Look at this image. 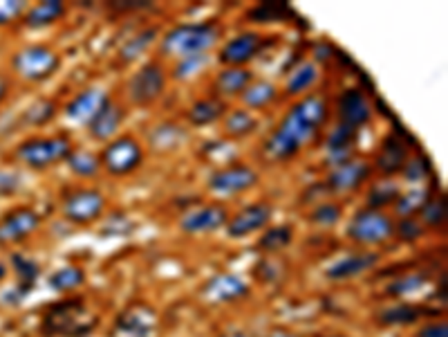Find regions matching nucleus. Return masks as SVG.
<instances>
[{
	"instance_id": "cd10ccee",
	"label": "nucleus",
	"mask_w": 448,
	"mask_h": 337,
	"mask_svg": "<svg viewBox=\"0 0 448 337\" xmlns=\"http://www.w3.org/2000/svg\"><path fill=\"white\" fill-rule=\"evenodd\" d=\"M296 16H298L296 9H293L289 3H274V0H269V3H258L247 11V20L255 23V25L285 23V20H293Z\"/></svg>"
},
{
	"instance_id": "603ef678",
	"label": "nucleus",
	"mask_w": 448,
	"mask_h": 337,
	"mask_svg": "<svg viewBox=\"0 0 448 337\" xmlns=\"http://www.w3.org/2000/svg\"><path fill=\"white\" fill-rule=\"evenodd\" d=\"M150 3H117V5H108V9L117 11V14H123V11H139V9H148Z\"/></svg>"
},
{
	"instance_id": "7ed1b4c3",
	"label": "nucleus",
	"mask_w": 448,
	"mask_h": 337,
	"mask_svg": "<svg viewBox=\"0 0 448 337\" xmlns=\"http://www.w3.org/2000/svg\"><path fill=\"white\" fill-rule=\"evenodd\" d=\"M97 321V315L85 308L83 299L70 297L45 310L41 331L47 337H87L95 331Z\"/></svg>"
},
{
	"instance_id": "13d9d810",
	"label": "nucleus",
	"mask_w": 448,
	"mask_h": 337,
	"mask_svg": "<svg viewBox=\"0 0 448 337\" xmlns=\"http://www.w3.org/2000/svg\"><path fill=\"white\" fill-rule=\"evenodd\" d=\"M327 337H348V335H327Z\"/></svg>"
},
{
	"instance_id": "c756f323",
	"label": "nucleus",
	"mask_w": 448,
	"mask_h": 337,
	"mask_svg": "<svg viewBox=\"0 0 448 337\" xmlns=\"http://www.w3.org/2000/svg\"><path fill=\"white\" fill-rule=\"evenodd\" d=\"M421 315H424V310L404 302V304L381 308L379 315H377V321L381 324V326H411V324L419 321Z\"/></svg>"
},
{
	"instance_id": "0eeeda50",
	"label": "nucleus",
	"mask_w": 448,
	"mask_h": 337,
	"mask_svg": "<svg viewBox=\"0 0 448 337\" xmlns=\"http://www.w3.org/2000/svg\"><path fill=\"white\" fill-rule=\"evenodd\" d=\"M11 66L25 81H47L61 68V57L47 45H28L18 49Z\"/></svg>"
},
{
	"instance_id": "f03ea898",
	"label": "nucleus",
	"mask_w": 448,
	"mask_h": 337,
	"mask_svg": "<svg viewBox=\"0 0 448 337\" xmlns=\"http://www.w3.org/2000/svg\"><path fill=\"white\" fill-rule=\"evenodd\" d=\"M222 39V25L217 20L202 23H179L164 34L159 49L164 57L171 59H190L207 57Z\"/></svg>"
},
{
	"instance_id": "49530a36",
	"label": "nucleus",
	"mask_w": 448,
	"mask_h": 337,
	"mask_svg": "<svg viewBox=\"0 0 448 337\" xmlns=\"http://www.w3.org/2000/svg\"><path fill=\"white\" fill-rule=\"evenodd\" d=\"M209 64V57H190V59H182L175 68V79H188L193 77L195 72H200L204 66Z\"/></svg>"
},
{
	"instance_id": "9d476101",
	"label": "nucleus",
	"mask_w": 448,
	"mask_h": 337,
	"mask_svg": "<svg viewBox=\"0 0 448 337\" xmlns=\"http://www.w3.org/2000/svg\"><path fill=\"white\" fill-rule=\"evenodd\" d=\"M258 182L260 176L253 167L245 165V162H234V165L215 169L207 180V187L215 196H236L253 189Z\"/></svg>"
},
{
	"instance_id": "a18cd8bd",
	"label": "nucleus",
	"mask_w": 448,
	"mask_h": 337,
	"mask_svg": "<svg viewBox=\"0 0 448 337\" xmlns=\"http://www.w3.org/2000/svg\"><path fill=\"white\" fill-rule=\"evenodd\" d=\"M424 225L419 223L417 216L413 218H399V223H394V236L404 243H415L424 236Z\"/></svg>"
},
{
	"instance_id": "c9c22d12",
	"label": "nucleus",
	"mask_w": 448,
	"mask_h": 337,
	"mask_svg": "<svg viewBox=\"0 0 448 337\" xmlns=\"http://www.w3.org/2000/svg\"><path fill=\"white\" fill-rule=\"evenodd\" d=\"M430 281V272L428 270H419V272H408L404 277L394 279L392 283L386 285V295L390 297H408L415 295L421 288H426Z\"/></svg>"
},
{
	"instance_id": "4468645a",
	"label": "nucleus",
	"mask_w": 448,
	"mask_h": 337,
	"mask_svg": "<svg viewBox=\"0 0 448 337\" xmlns=\"http://www.w3.org/2000/svg\"><path fill=\"white\" fill-rule=\"evenodd\" d=\"M157 329V313L146 304L126 308L114 321L110 337H152Z\"/></svg>"
},
{
	"instance_id": "423d86ee",
	"label": "nucleus",
	"mask_w": 448,
	"mask_h": 337,
	"mask_svg": "<svg viewBox=\"0 0 448 337\" xmlns=\"http://www.w3.org/2000/svg\"><path fill=\"white\" fill-rule=\"evenodd\" d=\"M101 169H106L110 176H131L144 162V146L133 135H117L110 140L99 155Z\"/></svg>"
},
{
	"instance_id": "a19ab883",
	"label": "nucleus",
	"mask_w": 448,
	"mask_h": 337,
	"mask_svg": "<svg viewBox=\"0 0 448 337\" xmlns=\"http://www.w3.org/2000/svg\"><path fill=\"white\" fill-rule=\"evenodd\" d=\"M155 39H157V28H146L139 34H135L133 39H128L121 45V49H119L121 61H123V64H131V61H135L139 54H144Z\"/></svg>"
},
{
	"instance_id": "3c124183",
	"label": "nucleus",
	"mask_w": 448,
	"mask_h": 337,
	"mask_svg": "<svg viewBox=\"0 0 448 337\" xmlns=\"http://www.w3.org/2000/svg\"><path fill=\"white\" fill-rule=\"evenodd\" d=\"M20 187V178L16 173H9V171H0V194H14Z\"/></svg>"
},
{
	"instance_id": "20e7f679",
	"label": "nucleus",
	"mask_w": 448,
	"mask_h": 337,
	"mask_svg": "<svg viewBox=\"0 0 448 337\" xmlns=\"http://www.w3.org/2000/svg\"><path fill=\"white\" fill-rule=\"evenodd\" d=\"M72 148H74L72 140L66 133H59L52 137H30V140H25L16 148V158L30 169L43 171L56 165V162L68 160Z\"/></svg>"
},
{
	"instance_id": "8fccbe9b",
	"label": "nucleus",
	"mask_w": 448,
	"mask_h": 337,
	"mask_svg": "<svg viewBox=\"0 0 448 337\" xmlns=\"http://www.w3.org/2000/svg\"><path fill=\"white\" fill-rule=\"evenodd\" d=\"M415 337H448V324L446 321H430V324H424Z\"/></svg>"
},
{
	"instance_id": "c03bdc74",
	"label": "nucleus",
	"mask_w": 448,
	"mask_h": 337,
	"mask_svg": "<svg viewBox=\"0 0 448 337\" xmlns=\"http://www.w3.org/2000/svg\"><path fill=\"white\" fill-rule=\"evenodd\" d=\"M54 115H56V104L52 99H38L30 108H25L23 119L32 124V126H43V124L52 122Z\"/></svg>"
},
{
	"instance_id": "6e6552de",
	"label": "nucleus",
	"mask_w": 448,
	"mask_h": 337,
	"mask_svg": "<svg viewBox=\"0 0 448 337\" xmlns=\"http://www.w3.org/2000/svg\"><path fill=\"white\" fill-rule=\"evenodd\" d=\"M63 216L74 225H90L106 211V196L95 187H76L63 196Z\"/></svg>"
},
{
	"instance_id": "7c9ffc66",
	"label": "nucleus",
	"mask_w": 448,
	"mask_h": 337,
	"mask_svg": "<svg viewBox=\"0 0 448 337\" xmlns=\"http://www.w3.org/2000/svg\"><path fill=\"white\" fill-rule=\"evenodd\" d=\"M430 187L421 184V187H413V189H408L404 194H399V198L394 201V214L399 218H413L417 216L421 207L426 205V201L430 198Z\"/></svg>"
},
{
	"instance_id": "4d7b16f0",
	"label": "nucleus",
	"mask_w": 448,
	"mask_h": 337,
	"mask_svg": "<svg viewBox=\"0 0 448 337\" xmlns=\"http://www.w3.org/2000/svg\"><path fill=\"white\" fill-rule=\"evenodd\" d=\"M7 277V268H5V264H0V281H3Z\"/></svg>"
},
{
	"instance_id": "bb28decb",
	"label": "nucleus",
	"mask_w": 448,
	"mask_h": 337,
	"mask_svg": "<svg viewBox=\"0 0 448 337\" xmlns=\"http://www.w3.org/2000/svg\"><path fill=\"white\" fill-rule=\"evenodd\" d=\"M186 140V131L175 122H162L148 133V144L157 153H171Z\"/></svg>"
},
{
	"instance_id": "f257e3e1",
	"label": "nucleus",
	"mask_w": 448,
	"mask_h": 337,
	"mask_svg": "<svg viewBox=\"0 0 448 337\" xmlns=\"http://www.w3.org/2000/svg\"><path fill=\"white\" fill-rule=\"evenodd\" d=\"M329 108L321 95H307L293 104L278 129L269 133L262 151L274 162H287L296 158L303 148L316 140L318 131L327 122Z\"/></svg>"
},
{
	"instance_id": "a211bd4d",
	"label": "nucleus",
	"mask_w": 448,
	"mask_h": 337,
	"mask_svg": "<svg viewBox=\"0 0 448 337\" xmlns=\"http://www.w3.org/2000/svg\"><path fill=\"white\" fill-rule=\"evenodd\" d=\"M337 115H339V124H345V126H352V129L358 131L361 126H365L370 119H373V106H370L363 90L345 88L339 95Z\"/></svg>"
},
{
	"instance_id": "a878e982",
	"label": "nucleus",
	"mask_w": 448,
	"mask_h": 337,
	"mask_svg": "<svg viewBox=\"0 0 448 337\" xmlns=\"http://www.w3.org/2000/svg\"><path fill=\"white\" fill-rule=\"evenodd\" d=\"M66 11L68 9L61 0H43V3L34 5L30 11H25L23 23H25V28H30V30H43V28H49V25H54L56 20H61L66 16Z\"/></svg>"
},
{
	"instance_id": "ea45409f",
	"label": "nucleus",
	"mask_w": 448,
	"mask_h": 337,
	"mask_svg": "<svg viewBox=\"0 0 448 337\" xmlns=\"http://www.w3.org/2000/svg\"><path fill=\"white\" fill-rule=\"evenodd\" d=\"M401 176L406 178V182H411L413 187H421L426 184L428 178H432V165L430 160L424 153H415L406 160V165L401 169Z\"/></svg>"
},
{
	"instance_id": "72a5a7b5",
	"label": "nucleus",
	"mask_w": 448,
	"mask_h": 337,
	"mask_svg": "<svg viewBox=\"0 0 448 337\" xmlns=\"http://www.w3.org/2000/svg\"><path fill=\"white\" fill-rule=\"evenodd\" d=\"M293 241V227L291 225H274V227H267L262 232V236L258 239V249L269 254H276V252H283L285 247H289Z\"/></svg>"
},
{
	"instance_id": "f3484780",
	"label": "nucleus",
	"mask_w": 448,
	"mask_h": 337,
	"mask_svg": "<svg viewBox=\"0 0 448 337\" xmlns=\"http://www.w3.org/2000/svg\"><path fill=\"white\" fill-rule=\"evenodd\" d=\"M38 225H41V216L30 207H16L9 214L0 218V245L9 243H20L28 236H32Z\"/></svg>"
},
{
	"instance_id": "412c9836",
	"label": "nucleus",
	"mask_w": 448,
	"mask_h": 337,
	"mask_svg": "<svg viewBox=\"0 0 448 337\" xmlns=\"http://www.w3.org/2000/svg\"><path fill=\"white\" fill-rule=\"evenodd\" d=\"M123 122H126L123 106H119L117 102H112V99H110V102L104 108H101L92 119H90L87 133H90V137H92V140L108 144L110 140H114V137H117L119 129L123 126Z\"/></svg>"
},
{
	"instance_id": "473e14b6",
	"label": "nucleus",
	"mask_w": 448,
	"mask_h": 337,
	"mask_svg": "<svg viewBox=\"0 0 448 337\" xmlns=\"http://www.w3.org/2000/svg\"><path fill=\"white\" fill-rule=\"evenodd\" d=\"M318 81V66L314 61H303L296 68L289 72L287 83H285V93L287 95H303L312 88V85Z\"/></svg>"
},
{
	"instance_id": "c85d7f7f",
	"label": "nucleus",
	"mask_w": 448,
	"mask_h": 337,
	"mask_svg": "<svg viewBox=\"0 0 448 337\" xmlns=\"http://www.w3.org/2000/svg\"><path fill=\"white\" fill-rule=\"evenodd\" d=\"M258 115L247 108H236L229 110L224 115V133L231 137V140H245L251 133L258 129Z\"/></svg>"
},
{
	"instance_id": "39448f33",
	"label": "nucleus",
	"mask_w": 448,
	"mask_h": 337,
	"mask_svg": "<svg viewBox=\"0 0 448 337\" xmlns=\"http://www.w3.org/2000/svg\"><path fill=\"white\" fill-rule=\"evenodd\" d=\"M345 232H348V239L358 245H383L394 236V220L386 211L361 207L352 214Z\"/></svg>"
},
{
	"instance_id": "b1692460",
	"label": "nucleus",
	"mask_w": 448,
	"mask_h": 337,
	"mask_svg": "<svg viewBox=\"0 0 448 337\" xmlns=\"http://www.w3.org/2000/svg\"><path fill=\"white\" fill-rule=\"evenodd\" d=\"M253 81V72L249 68H224L215 74L213 95L220 99L240 97Z\"/></svg>"
},
{
	"instance_id": "2eb2a0df",
	"label": "nucleus",
	"mask_w": 448,
	"mask_h": 337,
	"mask_svg": "<svg viewBox=\"0 0 448 337\" xmlns=\"http://www.w3.org/2000/svg\"><path fill=\"white\" fill-rule=\"evenodd\" d=\"M229 223V209L222 203H209L200 205L195 209H188L186 214L179 220V230L184 234H209L224 227Z\"/></svg>"
},
{
	"instance_id": "5fc2aeb1",
	"label": "nucleus",
	"mask_w": 448,
	"mask_h": 337,
	"mask_svg": "<svg viewBox=\"0 0 448 337\" xmlns=\"http://www.w3.org/2000/svg\"><path fill=\"white\" fill-rule=\"evenodd\" d=\"M7 93H9V81L3 77V74H0V104L5 102V97H7Z\"/></svg>"
},
{
	"instance_id": "864d4df0",
	"label": "nucleus",
	"mask_w": 448,
	"mask_h": 337,
	"mask_svg": "<svg viewBox=\"0 0 448 337\" xmlns=\"http://www.w3.org/2000/svg\"><path fill=\"white\" fill-rule=\"evenodd\" d=\"M267 337H301V335L291 333V331H287V329H274V331L269 333Z\"/></svg>"
},
{
	"instance_id": "4c0bfd02",
	"label": "nucleus",
	"mask_w": 448,
	"mask_h": 337,
	"mask_svg": "<svg viewBox=\"0 0 448 337\" xmlns=\"http://www.w3.org/2000/svg\"><path fill=\"white\" fill-rule=\"evenodd\" d=\"M419 223L424 225V230H440L446 225V198L442 194L432 196L426 201V205L421 207V211L417 214Z\"/></svg>"
},
{
	"instance_id": "58836bf2",
	"label": "nucleus",
	"mask_w": 448,
	"mask_h": 337,
	"mask_svg": "<svg viewBox=\"0 0 448 337\" xmlns=\"http://www.w3.org/2000/svg\"><path fill=\"white\" fill-rule=\"evenodd\" d=\"M83 283H85V270L79 266H63L49 277V288L56 292H68L74 288H81Z\"/></svg>"
},
{
	"instance_id": "1a4fd4ad",
	"label": "nucleus",
	"mask_w": 448,
	"mask_h": 337,
	"mask_svg": "<svg viewBox=\"0 0 448 337\" xmlns=\"http://www.w3.org/2000/svg\"><path fill=\"white\" fill-rule=\"evenodd\" d=\"M128 99L135 106H152L166 90V70L159 61H148L128 81Z\"/></svg>"
},
{
	"instance_id": "e433bc0d",
	"label": "nucleus",
	"mask_w": 448,
	"mask_h": 337,
	"mask_svg": "<svg viewBox=\"0 0 448 337\" xmlns=\"http://www.w3.org/2000/svg\"><path fill=\"white\" fill-rule=\"evenodd\" d=\"M68 169L79 178H95L101 171V160L97 153L85 151V148H72V153L68 155Z\"/></svg>"
},
{
	"instance_id": "de8ad7c7",
	"label": "nucleus",
	"mask_w": 448,
	"mask_h": 337,
	"mask_svg": "<svg viewBox=\"0 0 448 337\" xmlns=\"http://www.w3.org/2000/svg\"><path fill=\"white\" fill-rule=\"evenodd\" d=\"M25 14V3L20 0H0V25H7Z\"/></svg>"
},
{
	"instance_id": "f8f14e48",
	"label": "nucleus",
	"mask_w": 448,
	"mask_h": 337,
	"mask_svg": "<svg viewBox=\"0 0 448 337\" xmlns=\"http://www.w3.org/2000/svg\"><path fill=\"white\" fill-rule=\"evenodd\" d=\"M370 173H373V167L368 162L352 158L343 162V165L332 167L321 184L325 187L327 194H352L368 182Z\"/></svg>"
},
{
	"instance_id": "4be33fe9",
	"label": "nucleus",
	"mask_w": 448,
	"mask_h": 337,
	"mask_svg": "<svg viewBox=\"0 0 448 337\" xmlns=\"http://www.w3.org/2000/svg\"><path fill=\"white\" fill-rule=\"evenodd\" d=\"M358 140V131L345 124H337V129L327 135L325 140V160L329 167L343 165L354 158V146Z\"/></svg>"
},
{
	"instance_id": "dca6fc26",
	"label": "nucleus",
	"mask_w": 448,
	"mask_h": 337,
	"mask_svg": "<svg viewBox=\"0 0 448 337\" xmlns=\"http://www.w3.org/2000/svg\"><path fill=\"white\" fill-rule=\"evenodd\" d=\"M404 137H406V129L394 131L383 137V142L375 155V169L381 173V176L392 178L396 173H401L406 160H408V142Z\"/></svg>"
},
{
	"instance_id": "9b49d317",
	"label": "nucleus",
	"mask_w": 448,
	"mask_h": 337,
	"mask_svg": "<svg viewBox=\"0 0 448 337\" xmlns=\"http://www.w3.org/2000/svg\"><path fill=\"white\" fill-rule=\"evenodd\" d=\"M274 43H276V36H262L258 32H242L222 45L217 59H220V64L224 68H247L249 61H253L265 47Z\"/></svg>"
},
{
	"instance_id": "6ab92c4d",
	"label": "nucleus",
	"mask_w": 448,
	"mask_h": 337,
	"mask_svg": "<svg viewBox=\"0 0 448 337\" xmlns=\"http://www.w3.org/2000/svg\"><path fill=\"white\" fill-rule=\"evenodd\" d=\"M381 261V254L377 252H354V254H345L339 261H334L327 268V279L329 281H348V279H356L361 274L375 270Z\"/></svg>"
},
{
	"instance_id": "37998d69",
	"label": "nucleus",
	"mask_w": 448,
	"mask_h": 337,
	"mask_svg": "<svg viewBox=\"0 0 448 337\" xmlns=\"http://www.w3.org/2000/svg\"><path fill=\"white\" fill-rule=\"evenodd\" d=\"M343 218V205L337 201H323L310 211V223L316 227H334Z\"/></svg>"
},
{
	"instance_id": "2f4dec72",
	"label": "nucleus",
	"mask_w": 448,
	"mask_h": 337,
	"mask_svg": "<svg viewBox=\"0 0 448 337\" xmlns=\"http://www.w3.org/2000/svg\"><path fill=\"white\" fill-rule=\"evenodd\" d=\"M242 104L247 106V110H265L267 106H272L278 99V88L272 81H251L249 88L240 95Z\"/></svg>"
},
{
	"instance_id": "5701e85b",
	"label": "nucleus",
	"mask_w": 448,
	"mask_h": 337,
	"mask_svg": "<svg viewBox=\"0 0 448 337\" xmlns=\"http://www.w3.org/2000/svg\"><path fill=\"white\" fill-rule=\"evenodd\" d=\"M204 295L213 299V302L231 304V302H238V299L249 295V283L242 281L234 272H224V274H217V277H213L207 285H204Z\"/></svg>"
},
{
	"instance_id": "09e8293b",
	"label": "nucleus",
	"mask_w": 448,
	"mask_h": 337,
	"mask_svg": "<svg viewBox=\"0 0 448 337\" xmlns=\"http://www.w3.org/2000/svg\"><path fill=\"white\" fill-rule=\"evenodd\" d=\"M255 277L272 283V281H278L280 277V264L276 259H262L258 266H255Z\"/></svg>"
},
{
	"instance_id": "ddd939ff",
	"label": "nucleus",
	"mask_w": 448,
	"mask_h": 337,
	"mask_svg": "<svg viewBox=\"0 0 448 337\" xmlns=\"http://www.w3.org/2000/svg\"><path fill=\"white\" fill-rule=\"evenodd\" d=\"M272 218H274L272 203L260 201V203L247 205L245 209H240L236 216H229L226 234H229V239H245L249 234L267 230V225Z\"/></svg>"
},
{
	"instance_id": "f704fd0d",
	"label": "nucleus",
	"mask_w": 448,
	"mask_h": 337,
	"mask_svg": "<svg viewBox=\"0 0 448 337\" xmlns=\"http://www.w3.org/2000/svg\"><path fill=\"white\" fill-rule=\"evenodd\" d=\"M401 194V187L392 182V180H379V182H373L368 189V203L365 207L370 209H377V211H383V207H392L394 201L399 198Z\"/></svg>"
},
{
	"instance_id": "79ce46f5",
	"label": "nucleus",
	"mask_w": 448,
	"mask_h": 337,
	"mask_svg": "<svg viewBox=\"0 0 448 337\" xmlns=\"http://www.w3.org/2000/svg\"><path fill=\"white\" fill-rule=\"evenodd\" d=\"M11 264H14V270H16L18 279H20V285H18L20 297L30 295V290L34 288V283L38 279V274H41V268H38V264H36L34 259L23 256V254H14V256H11Z\"/></svg>"
},
{
	"instance_id": "393cba45",
	"label": "nucleus",
	"mask_w": 448,
	"mask_h": 337,
	"mask_svg": "<svg viewBox=\"0 0 448 337\" xmlns=\"http://www.w3.org/2000/svg\"><path fill=\"white\" fill-rule=\"evenodd\" d=\"M226 112H229V106L224 99L209 95V97H200L198 102L188 106L186 119L190 126H211V124L224 119Z\"/></svg>"
},
{
	"instance_id": "aec40b11",
	"label": "nucleus",
	"mask_w": 448,
	"mask_h": 337,
	"mask_svg": "<svg viewBox=\"0 0 448 337\" xmlns=\"http://www.w3.org/2000/svg\"><path fill=\"white\" fill-rule=\"evenodd\" d=\"M110 102V95L106 90L101 88H87L79 95H74L68 106L63 108V112H66V117L74 124H90V119H92L97 112L104 108L106 104Z\"/></svg>"
},
{
	"instance_id": "6e6d98bb",
	"label": "nucleus",
	"mask_w": 448,
	"mask_h": 337,
	"mask_svg": "<svg viewBox=\"0 0 448 337\" xmlns=\"http://www.w3.org/2000/svg\"><path fill=\"white\" fill-rule=\"evenodd\" d=\"M222 337H249V335L242 333V331H234V333H226V335H222Z\"/></svg>"
}]
</instances>
